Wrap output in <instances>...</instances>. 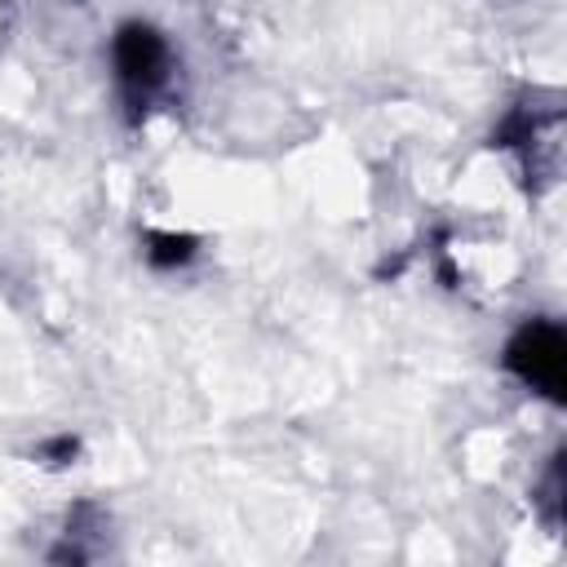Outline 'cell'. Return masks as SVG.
Segmentation results:
<instances>
[{
	"instance_id": "6da1fadb",
	"label": "cell",
	"mask_w": 567,
	"mask_h": 567,
	"mask_svg": "<svg viewBox=\"0 0 567 567\" xmlns=\"http://www.w3.org/2000/svg\"><path fill=\"white\" fill-rule=\"evenodd\" d=\"M111 80H115V93H120L124 111L133 120H142L177 84L173 40L155 22H142V18L120 22L115 35H111Z\"/></svg>"
},
{
	"instance_id": "7a4b0ae2",
	"label": "cell",
	"mask_w": 567,
	"mask_h": 567,
	"mask_svg": "<svg viewBox=\"0 0 567 567\" xmlns=\"http://www.w3.org/2000/svg\"><path fill=\"white\" fill-rule=\"evenodd\" d=\"M492 146H505L518 155L532 186H554L563 168V97L554 89L523 93L496 124Z\"/></svg>"
},
{
	"instance_id": "3957f363",
	"label": "cell",
	"mask_w": 567,
	"mask_h": 567,
	"mask_svg": "<svg viewBox=\"0 0 567 567\" xmlns=\"http://www.w3.org/2000/svg\"><path fill=\"white\" fill-rule=\"evenodd\" d=\"M501 363H505V372L523 385V390H532L536 399H545V403H563V377H567V332H563V323L554 319V315H532V319H523L514 332H509V341H505V350H501Z\"/></svg>"
},
{
	"instance_id": "277c9868",
	"label": "cell",
	"mask_w": 567,
	"mask_h": 567,
	"mask_svg": "<svg viewBox=\"0 0 567 567\" xmlns=\"http://www.w3.org/2000/svg\"><path fill=\"white\" fill-rule=\"evenodd\" d=\"M536 509L549 532L563 527V447H554V456L545 461V474L536 483Z\"/></svg>"
}]
</instances>
